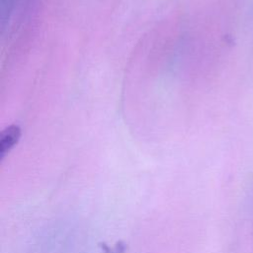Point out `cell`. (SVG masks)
Here are the masks:
<instances>
[{
    "label": "cell",
    "mask_w": 253,
    "mask_h": 253,
    "mask_svg": "<svg viewBox=\"0 0 253 253\" xmlns=\"http://www.w3.org/2000/svg\"><path fill=\"white\" fill-rule=\"evenodd\" d=\"M21 135V130L18 126H10L6 127L0 136V153L1 156L5 155L19 140Z\"/></svg>",
    "instance_id": "1"
}]
</instances>
